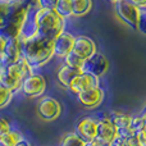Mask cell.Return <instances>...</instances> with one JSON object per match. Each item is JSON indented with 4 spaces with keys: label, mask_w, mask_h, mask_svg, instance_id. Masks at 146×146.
I'll return each mask as SVG.
<instances>
[{
    "label": "cell",
    "mask_w": 146,
    "mask_h": 146,
    "mask_svg": "<svg viewBox=\"0 0 146 146\" xmlns=\"http://www.w3.org/2000/svg\"><path fill=\"white\" fill-rule=\"evenodd\" d=\"M21 53L22 58H25L35 71L48 64L53 59L54 41L37 33L33 37L21 40Z\"/></svg>",
    "instance_id": "cell-1"
},
{
    "label": "cell",
    "mask_w": 146,
    "mask_h": 146,
    "mask_svg": "<svg viewBox=\"0 0 146 146\" xmlns=\"http://www.w3.org/2000/svg\"><path fill=\"white\" fill-rule=\"evenodd\" d=\"M28 5L30 3H26V0H13L10 3L8 15L0 27V35H3L7 40L8 38H19L21 27L27 14Z\"/></svg>",
    "instance_id": "cell-2"
},
{
    "label": "cell",
    "mask_w": 146,
    "mask_h": 146,
    "mask_svg": "<svg viewBox=\"0 0 146 146\" xmlns=\"http://www.w3.org/2000/svg\"><path fill=\"white\" fill-rule=\"evenodd\" d=\"M32 72H35L32 67L28 64V62L25 58L21 56L15 63L1 67V69H0V83L13 92H17V91H19L22 81Z\"/></svg>",
    "instance_id": "cell-3"
},
{
    "label": "cell",
    "mask_w": 146,
    "mask_h": 146,
    "mask_svg": "<svg viewBox=\"0 0 146 146\" xmlns=\"http://www.w3.org/2000/svg\"><path fill=\"white\" fill-rule=\"evenodd\" d=\"M37 18V33L49 40H55L63 31H66V21L55 10L38 9L36 12Z\"/></svg>",
    "instance_id": "cell-4"
},
{
    "label": "cell",
    "mask_w": 146,
    "mask_h": 146,
    "mask_svg": "<svg viewBox=\"0 0 146 146\" xmlns=\"http://www.w3.org/2000/svg\"><path fill=\"white\" fill-rule=\"evenodd\" d=\"M46 90V80L40 73L32 72L22 81L19 91L23 96L30 99H36L44 95Z\"/></svg>",
    "instance_id": "cell-5"
},
{
    "label": "cell",
    "mask_w": 146,
    "mask_h": 146,
    "mask_svg": "<svg viewBox=\"0 0 146 146\" xmlns=\"http://www.w3.org/2000/svg\"><path fill=\"white\" fill-rule=\"evenodd\" d=\"M140 8L133 5L128 0H118L114 3V12L121 22L136 30V25L140 15Z\"/></svg>",
    "instance_id": "cell-6"
},
{
    "label": "cell",
    "mask_w": 146,
    "mask_h": 146,
    "mask_svg": "<svg viewBox=\"0 0 146 146\" xmlns=\"http://www.w3.org/2000/svg\"><path fill=\"white\" fill-rule=\"evenodd\" d=\"M37 115L42 121L51 122L56 119L62 113V105L53 96H42L37 103Z\"/></svg>",
    "instance_id": "cell-7"
},
{
    "label": "cell",
    "mask_w": 146,
    "mask_h": 146,
    "mask_svg": "<svg viewBox=\"0 0 146 146\" xmlns=\"http://www.w3.org/2000/svg\"><path fill=\"white\" fill-rule=\"evenodd\" d=\"M109 69V60L103 53L96 51L94 55H91L90 58H87L83 63L82 72L90 73L96 77H103Z\"/></svg>",
    "instance_id": "cell-8"
},
{
    "label": "cell",
    "mask_w": 146,
    "mask_h": 146,
    "mask_svg": "<svg viewBox=\"0 0 146 146\" xmlns=\"http://www.w3.org/2000/svg\"><path fill=\"white\" fill-rule=\"evenodd\" d=\"M96 131H98V118L91 115L82 117L78 119L74 126V133L78 135L85 142L96 139Z\"/></svg>",
    "instance_id": "cell-9"
},
{
    "label": "cell",
    "mask_w": 146,
    "mask_h": 146,
    "mask_svg": "<svg viewBox=\"0 0 146 146\" xmlns=\"http://www.w3.org/2000/svg\"><path fill=\"white\" fill-rule=\"evenodd\" d=\"M98 86H100V78L94 74H90V73L81 72L71 82L68 90L74 95H78V94L83 92V91L98 87Z\"/></svg>",
    "instance_id": "cell-10"
},
{
    "label": "cell",
    "mask_w": 146,
    "mask_h": 146,
    "mask_svg": "<svg viewBox=\"0 0 146 146\" xmlns=\"http://www.w3.org/2000/svg\"><path fill=\"white\" fill-rule=\"evenodd\" d=\"M36 12H37L36 4L35 3H30L27 14H26L23 25L21 27L19 40H26V38L33 37L35 35H37V18H36Z\"/></svg>",
    "instance_id": "cell-11"
},
{
    "label": "cell",
    "mask_w": 146,
    "mask_h": 146,
    "mask_svg": "<svg viewBox=\"0 0 146 146\" xmlns=\"http://www.w3.org/2000/svg\"><path fill=\"white\" fill-rule=\"evenodd\" d=\"M76 36H73L68 31H63L58 37L54 40V56L64 59L73 49Z\"/></svg>",
    "instance_id": "cell-12"
},
{
    "label": "cell",
    "mask_w": 146,
    "mask_h": 146,
    "mask_svg": "<svg viewBox=\"0 0 146 146\" xmlns=\"http://www.w3.org/2000/svg\"><path fill=\"white\" fill-rule=\"evenodd\" d=\"M98 131H96V139L105 142H110L117 135V129L111 123L109 114H99L98 117Z\"/></svg>",
    "instance_id": "cell-13"
},
{
    "label": "cell",
    "mask_w": 146,
    "mask_h": 146,
    "mask_svg": "<svg viewBox=\"0 0 146 146\" xmlns=\"http://www.w3.org/2000/svg\"><path fill=\"white\" fill-rule=\"evenodd\" d=\"M72 51L77 55H80L82 59H87L91 55L98 51V46H96L95 41L90 38L88 36H77L74 38V44H73Z\"/></svg>",
    "instance_id": "cell-14"
},
{
    "label": "cell",
    "mask_w": 146,
    "mask_h": 146,
    "mask_svg": "<svg viewBox=\"0 0 146 146\" xmlns=\"http://www.w3.org/2000/svg\"><path fill=\"white\" fill-rule=\"evenodd\" d=\"M77 96V100L82 104L83 106L86 108H90V109H94V108H98L104 100V90L98 86V87H94V88H90V90H86L83 92L78 94Z\"/></svg>",
    "instance_id": "cell-15"
},
{
    "label": "cell",
    "mask_w": 146,
    "mask_h": 146,
    "mask_svg": "<svg viewBox=\"0 0 146 146\" xmlns=\"http://www.w3.org/2000/svg\"><path fill=\"white\" fill-rule=\"evenodd\" d=\"M22 56L21 53V40L19 38H8L7 45H5L4 53L0 56L1 59V64L7 66V64H13Z\"/></svg>",
    "instance_id": "cell-16"
},
{
    "label": "cell",
    "mask_w": 146,
    "mask_h": 146,
    "mask_svg": "<svg viewBox=\"0 0 146 146\" xmlns=\"http://www.w3.org/2000/svg\"><path fill=\"white\" fill-rule=\"evenodd\" d=\"M109 118H110L111 123L114 124L117 129V133L123 135V136H127L131 132H133L131 129V121L132 117L127 113H123V111H111L109 114Z\"/></svg>",
    "instance_id": "cell-17"
},
{
    "label": "cell",
    "mask_w": 146,
    "mask_h": 146,
    "mask_svg": "<svg viewBox=\"0 0 146 146\" xmlns=\"http://www.w3.org/2000/svg\"><path fill=\"white\" fill-rule=\"evenodd\" d=\"M81 72H82V71H78V69L71 68L69 66H67V64L63 63L60 67H59V69H58V73H56V80H58L59 85H60L62 87H64V88H67V90H68L71 82L74 80L76 76H78Z\"/></svg>",
    "instance_id": "cell-18"
},
{
    "label": "cell",
    "mask_w": 146,
    "mask_h": 146,
    "mask_svg": "<svg viewBox=\"0 0 146 146\" xmlns=\"http://www.w3.org/2000/svg\"><path fill=\"white\" fill-rule=\"evenodd\" d=\"M72 17H83L88 14L92 8V0H71Z\"/></svg>",
    "instance_id": "cell-19"
},
{
    "label": "cell",
    "mask_w": 146,
    "mask_h": 146,
    "mask_svg": "<svg viewBox=\"0 0 146 146\" xmlns=\"http://www.w3.org/2000/svg\"><path fill=\"white\" fill-rule=\"evenodd\" d=\"M55 12L59 14V17H62L64 21H67L68 18L72 17V3L71 0H59L56 4Z\"/></svg>",
    "instance_id": "cell-20"
},
{
    "label": "cell",
    "mask_w": 146,
    "mask_h": 146,
    "mask_svg": "<svg viewBox=\"0 0 146 146\" xmlns=\"http://www.w3.org/2000/svg\"><path fill=\"white\" fill-rule=\"evenodd\" d=\"M59 146H85V141L78 135L72 132V133H67L62 137Z\"/></svg>",
    "instance_id": "cell-21"
},
{
    "label": "cell",
    "mask_w": 146,
    "mask_h": 146,
    "mask_svg": "<svg viewBox=\"0 0 146 146\" xmlns=\"http://www.w3.org/2000/svg\"><path fill=\"white\" fill-rule=\"evenodd\" d=\"M64 60V64L69 66L71 68H74V69H78V71H82V67H83V63H85V59H82L80 55L74 54L73 51L68 54L66 58L63 59Z\"/></svg>",
    "instance_id": "cell-22"
},
{
    "label": "cell",
    "mask_w": 146,
    "mask_h": 146,
    "mask_svg": "<svg viewBox=\"0 0 146 146\" xmlns=\"http://www.w3.org/2000/svg\"><path fill=\"white\" fill-rule=\"evenodd\" d=\"M22 139L17 131H9L8 133L0 136V146H14L19 140Z\"/></svg>",
    "instance_id": "cell-23"
},
{
    "label": "cell",
    "mask_w": 146,
    "mask_h": 146,
    "mask_svg": "<svg viewBox=\"0 0 146 146\" xmlns=\"http://www.w3.org/2000/svg\"><path fill=\"white\" fill-rule=\"evenodd\" d=\"M13 95H14L13 91H10L9 88H7L5 86H3L0 83V109L5 108L10 103V100L13 99Z\"/></svg>",
    "instance_id": "cell-24"
},
{
    "label": "cell",
    "mask_w": 146,
    "mask_h": 146,
    "mask_svg": "<svg viewBox=\"0 0 146 146\" xmlns=\"http://www.w3.org/2000/svg\"><path fill=\"white\" fill-rule=\"evenodd\" d=\"M131 129L135 132V133H139V132L145 131V129H146V122H145L144 117H142L141 114L132 117V121H131Z\"/></svg>",
    "instance_id": "cell-25"
},
{
    "label": "cell",
    "mask_w": 146,
    "mask_h": 146,
    "mask_svg": "<svg viewBox=\"0 0 146 146\" xmlns=\"http://www.w3.org/2000/svg\"><path fill=\"white\" fill-rule=\"evenodd\" d=\"M59 0H35V4L38 9H46V10H55L56 4Z\"/></svg>",
    "instance_id": "cell-26"
},
{
    "label": "cell",
    "mask_w": 146,
    "mask_h": 146,
    "mask_svg": "<svg viewBox=\"0 0 146 146\" xmlns=\"http://www.w3.org/2000/svg\"><path fill=\"white\" fill-rule=\"evenodd\" d=\"M136 30L139 31L141 35L146 36V9L140 10V15H139V21L136 25Z\"/></svg>",
    "instance_id": "cell-27"
},
{
    "label": "cell",
    "mask_w": 146,
    "mask_h": 146,
    "mask_svg": "<svg viewBox=\"0 0 146 146\" xmlns=\"http://www.w3.org/2000/svg\"><path fill=\"white\" fill-rule=\"evenodd\" d=\"M10 3L12 1H7V0H0V27L4 23L5 18L8 15V12H9L10 8Z\"/></svg>",
    "instance_id": "cell-28"
},
{
    "label": "cell",
    "mask_w": 146,
    "mask_h": 146,
    "mask_svg": "<svg viewBox=\"0 0 146 146\" xmlns=\"http://www.w3.org/2000/svg\"><path fill=\"white\" fill-rule=\"evenodd\" d=\"M109 144H110V146H127L126 136L117 133L115 136H114V139L111 140V141L109 142Z\"/></svg>",
    "instance_id": "cell-29"
},
{
    "label": "cell",
    "mask_w": 146,
    "mask_h": 146,
    "mask_svg": "<svg viewBox=\"0 0 146 146\" xmlns=\"http://www.w3.org/2000/svg\"><path fill=\"white\" fill-rule=\"evenodd\" d=\"M9 131H12L9 121L7 118H4V117H0V136L8 133Z\"/></svg>",
    "instance_id": "cell-30"
},
{
    "label": "cell",
    "mask_w": 146,
    "mask_h": 146,
    "mask_svg": "<svg viewBox=\"0 0 146 146\" xmlns=\"http://www.w3.org/2000/svg\"><path fill=\"white\" fill-rule=\"evenodd\" d=\"M126 140H127V146H140L139 137H137V133H135V132H131L129 135H127Z\"/></svg>",
    "instance_id": "cell-31"
},
{
    "label": "cell",
    "mask_w": 146,
    "mask_h": 146,
    "mask_svg": "<svg viewBox=\"0 0 146 146\" xmlns=\"http://www.w3.org/2000/svg\"><path fill=\"white\" fill-rule=\"evenodd\" d=\"M85 146H110V144L105 141H101V140H98V139H94L91 141H86Z\"/></svg>",
    "instance_id": "cell-32"
},
{
    "label": "cell",
    "mask_w": 146,
    "mask_h": 146,
    "mask_svg": "<svg viewBox=\"0 0 146 146\" xmlns=\"http://www.w3.org/2000/svg\"><path fill=\"white\" fill-rule=\"evenodd\" d=\"M137 137H139L140 146H146V129L145 131L139 132V133H137Z\"/></svg>",
    "instance_id": "cell-33"
},
{
    "label": "cell",
    "mask_w": 146,
    "mask_h": 146,
    "mask_svg": "<svg viewBox=\"0 0 146 146\" xmlns=\"http://www.w3.org/2000/svg\"><path fill=\"white\" fill-rule=\"evenodd\" d=\"M140 9H146V0H128Z\"/></svg>",
    "instance_id": "cell-34"
},
{
    "label": "cell",
    "mask_w": 146,
    "mask_h": 146,
    "mask_svg": "<svg viewBox=\"0 0 146 146\" xmlns=\"http://www.w3.org/2000/svg\"><path fill=\"white\" fill-rule=\"evenodd\" d=\"M5 45H7V38H5L3 35H0V56H1L3 53H4Z\"/></svg>",
    "instance_id": "cell-35"
},
{
    "label": "cell",
    "mask_w": 146,
    "mask_h": 146,
    "mask_svg": "<svg viewBox=\"0 0 146 146\" xmlns=\"http://www.w3.org/2000/svg\"><path fill=\"white\" fill-rule=\"evenodd\" d=\"M14 146H32L31 145V142L28 141L27 139H25V137H22V139L19 140V141L17 142V144H15Z\"/></svg>",
    "instance_id": "cell-36"
},
{
    "label": "cell",
    "mask_w": 146,
    "mask_h": 146,
    "mask_svg": "<svg viewBox=\"0 0 146 146\" xmlns=\"http://www.w3.org/2000/svg\"><path fill=\"white\" fill-rule=\"evenodd\" d=\"M109 1H110V3H113V4H114V3H117V1H118V0H109Z\"/></svg>",
    "instance_id": "cell-37"
},
{
    "label": "cell",
    "mask_w": 146,
    "mask_h": 146,
    "mask_svg": "<svg viewBox=\"0 0 146 146\" xmlns=\"http://www.w3.org/2000/svg\"><path fill=\"white\" fill-rule=\"evenodd\" d=\"M1 67H3V64H1V59H0V69H1Z\"/></svg>",
    "instance_id": "cell-38"
}]
</instances>
